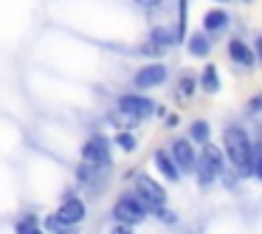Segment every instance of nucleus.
Wrapping results in <instances>:
<instances>
[{
    "mask_svg": "<svg viewBox=\"0 0 262 234\" xmlns=\"http://www.w3.org/2000/svg\"><path fill=\"white\" fill-rule=\"evenodd\" d=\"M200 88H203L206 93H217L220 91V74H217V65H206L203 74H200Z\"/></svg>",
    "mask_w": 262,
    "mask_h": 234,
    "instance_id": "2eb2a0df",
    "label": "nucleus"
},
{
    "mask_svg": "<svg viewBox=\"0 0 262 234\" xmlns=\"http://www.w3.org/2000/svg\"><path fill=\"white\" fill-rule=\"evenodd\" d=\"M31 234H46V231H40V228H34V231H31Z\"/></svg>",
    "mask_w": 262,
    "mask_h": 234,
    "instance_id": "cd10ccee",
    "label": "nucleus"
},
{
    "mask_svg": "<svg viewBox=\"0 0 262 234\" xmlns=\"http://www.w3.org/2000/svg\"><path fill=\"white\" fill-rule=\"evenodd\" d=\"M245 108H248V113H262V93L259 96H251L248 102H245Z\"/></svg>",
    "mask_w": 262,
    "mask_h": 234,
    "instance_id": "4be33fe9",
    "label": "nucleus"
},
{
    "mask_svg": "<svg viewBox=\"0 0 262 234\" xmlns=\"http://www.w3.org/2000/svg\"><path fill=\"white\" fill-rule=\"evenodd\" d=\"M57 234H76V228H68V226H62V228H59Z\"/></svg>",
    "mask_w": 262,
    "mask_h": 234,
    "instance_id": "a878e982",
    "label": "nucleus"
},
{
    "mask_svg": "<svg viewBox=\"0 0 262 234\" xmlns=\"http://www.w3.org/2000/svg\"><path fill=\"white\" fill-rule=\"evenodd\" d=\"M254 175H256V178H259V181H262V155H259V158H256V164H254Z\"/></svg>",
    "mask_w": 262,
    "mask_h": 234,
    "instance_id": "b1692460",
    "label": "nucleus"
},
{
    "mask_svg": "<svg viewBox=\"0 0 262 234\" xmlns=\"http://www.w3.org/2000/svg\"><path fill=\"white\" fill-rule=\"evenodd\" d=\"M178 40L186 37V14H189V0H178Z\"/></svg>",
    "mask_w": 262,
    "mask_h": 234,
    "instance_id": "a211bd4d",
    "label": "nucleus"
},
{
    "mask_svg": "<svg viewBox=\"0 0 262 234\" xmlns=\"http://www.w3.org/2000/svg\"><path fill=\"white\" fill-rule=\"evenodd\" d=\"M217 3H223V0H217Z\"/></svg>",
    "mask_w": 262,
    "mask_h": 234,
    "instance_id": "c85d7f7f",
    "label": "nucleus"
},
{
    "mask_svg": "<svg viewBox=\"0 0 262 234\" xmlns=\"http://www.w3.org/2000/svg\"><path fill=\"white\" fill-rule=\"evenodd\" d=\"M110 234H133V226H124V223H116V226L110 228Z\"/></svg>",
    "mask_w": 262,
    "mask_h": 234,
    "instance_id": "5701e85b",
    "label": "nucleus"
},
{
    "mask_svg": "<svg viewBox=\"0 0 262 234\" xmlns=\"http://www.w3.org/2000/svg\"><path fill=\"white\" fill-rule=\"evenodd\" d=\"M223 144H226V155L231 158V164L243 172L245 178L254 175V144H251L248 133L243 130L239 124H228L226 127V136H223Z\"/></svg>",
    "mask_w": 262,
    "mask_h": 234,
    "instance_id": "f257e3e1",
    "label": "nucleus"
},
{
    "mask_svg": "<svg viewBox=\"0 0 262 234\" xmlns=\"http://www.w3.org/2000/svg\"><path fill=\"white\" fill-rule=\"evenodd\" d=\"M169 153H172V158H175V164H178V169H181V172H194V169H198V158H200V155L194 153V147H192L189 138H175L172 147H169Z\"/></svg>",
    "mask_w": 262,
    "mask_h": 234,
    "instance_id": "6e6552de",
    "label": "nucleus"
},
{
    "mask_svg": "<svg viewBox=\"0 0 262 234\" xmlns=\"http://www.w3.org/2000/svg\"><path fill=\"white\" fill-rule=\"evenodd\" d=\"M119 110L138 121V119H149L152 113H158V104L147 96H138V93H124V96L119 99Z\"/></svg>",
    "mask_w": 262,
    "mask_h": 234,
    "instance_id": "39448f33",
    "label": "nucleus"
},
{
    "mask_svg": "<svg viewBox=\"0 0 262 234\" xmlns=\"http://www.w3.org/2000/svg\"><path fill=\"white\" fill-rule=\"evenodd\" d=\"M198 85H200V82L194 79V76L183 74L181 79H178V93H181V96H186V99H189V96H192L194 91H198Z\"/></svg>",
    "mask_w": 262,
    "mask_h": 234,
    "instance_id": "f3484780",
    "label": "nucleus"
},
{
    "mask_svg": "<svg viewBox=\"0 0 262 234\" xmlns=\"http://www.w3.org/2000/svg\"><path fill=\"white\" fill-rule=\"evenodd\" d=\"M17 234H31L34 228H40V223H37V217H23V220H17Z\"/></svg>",
    "mask_w": 262,
    "mask_h": 234,
    "instance_id": "aec40b11",
    "label": "nucleus"
},
{
    "mask_svg": "<svg viewBox=\"0 0 262 234\" xmlns=\"http://www.w3.org/2000/svg\"><path fill=\"white\" fill-rule=\"evenodd\" d=\"M116 144H119L124 153H133V150H136V138H133L127 130H119V133H116Z\"/></svg>",
    "mask_w": 262,
    "mask_h": 234,
    "instance_id": "6ab92c4d",
    "label": "nucleus"
},
{
    "mask_svg": "<svg viewBox=\"0 0 262 234\" xmlns=\"http://www.w3.org/2000/svg\"><path fill=\"white\" fill-rule=\"evenodd\" d=\"M147 206L141 203V198L138 195H121L119 200L113 203V220L116 223H124V226H138V223H144V217H147Z\"/></svg>",
    "mask_w": 262,
    "mask_h": 234,
    "instance_id": "7ed1b4c3",
    "label": "nucleus"
},
{
    "mask_svg": "<svg viewBox=\"0 0 262 234\" xmlns=\"http://www.w3.org/2000/svg\"><path fill=\"white\" fill-rule=\"evenodd\" d=\"M186 48H189V54H192V57H209V51H211L209 34H206V31H198V34H192V37L186 40Z\"/></svg>",
    "mask_w": 262,
    "mask_h": 234,
    "instance_id": "f8f14e48",
    "label": "nucleus"
},
{
    "mask_svg": "<svg viewBox=\"0 0 262 234\" xmlns=\"http://www.w3.org/2000/svg\"><path fill=\"white\" fill-rule=\"evenodd\" d=\"M85 215H88L85 203H82L79 198H68V200H62V206H59V211H57V220L62 223V226L74 228V226H79V223L85 220Z\"/></svg>",
    "mask_w": 262,
    "mask_h": 234,
    "instance_id": "1a4fd4ad",
    "label": "nucleus"
},
{
    "mask_svg": "<svg viewBox=\"0 0 262 234\" xmlns=\"http://www.w3.org/2000/svg\"><path fill=\"white\" fill-rule=\"evenodd\" d=\"M209 138H211V127H209V121L198 119V121H192V124H189V141L209 144Z\"/></svg>",
    "mask_w": 262,
    "mask_h": 234,
    "instance_id": "dca6fc26",
    "label": "nucleus"
},
{
    "mask_svg": "<svg viewBox=\"0 0 262 234\" xmlns=\"http://www.w3.org/2000/svg\"><path fill=\"white\" fill-rule=\"evenodd\" d=\"M256 59H259V62H262V34L256 37Z\"/></svg>",
    "mask_w": 262,
    "mask_h": 234,
    "instance_id": "393cba45",
    "label": "nucleus"
},
{
    "mask_svg": "<svg viewBox=\"0 0 262 234\" xmlns=\"http://www.w3.org/2000/svg\"><path fill=\"white\" fill-rule=\"evenodd\" d=\"M82 161L91 166H110V141L104 136H93L82 147Z\"/></svg>",
    "mask_w": 262,
    "mask_h": 234,
    "instance_id": "423d86ee",
    "label": "nucleus"
},
{
    "mask_svg": "<svg viewBox=\"0 0 262 234\" xmlns=\"http://www.w3.org/2000/svg\"><path fill=\"white\" fill-rule=\"evenodd\" d=\"M194 172H198L200 189H209L211 183L223 175V153L217 147H211V144H206V150L200 153V158H198V169Z\"/></svg>",
    "mask_w": 262,
    "mask_h": 234,
    "instance_id": "f03ea898",
    "label": "nucleus"
},
{
    "mask_svg": "<svg viewBox=\"0 0 262 234\" xmlns=\"http://www.w3.org/2000/svg\"><path fill=\"white\" fill-rule=\"evenodd\" d=\"M228 23V14L223 12V9H211V12L203 14V29L209 31V34H214V31H223Z\"/></svg>",
    "mask_w": 262,
    "mask_h": 234,
    "instance_id": "ddd939ff",
    "label": "nucleus"
},
{
    "mask_svg": "<svg viewBox=\"0 0 262 234\" xmlns=\"http://www.w3.org/2000/svg\"><path fill=\"white\" fill-rule=\"evenodd\" d=\"M152 164L158 166V172H161V175H164L169 183H178V181H181V169H178V164H175V158H172V153H166V150H155Z\"/></svg>",
    "mask_w": 262,
    "mask_h": 234,
    "instance_id": "9d476101",
    "label": "nucleus"
},
{
    "mask_svg": "<svg viewBox=\"0 0 262 234\" xmlns=\"http://www.w3.org/2000/svg\"><path fill=\"white\" fill-rule=\"evenodd\" d=\"M226 51H228V57H231V62L243 65V68H254V59H256L254 51H251V48L245 46L239 37H231V40H228Z\"/></svg>",
    "mask_w": 262,
    "mask_h": 234,
    "instance_id": "9b49d317",
    "label": "nucleus"
},
{
    "mask_svg": "<svg viewBox=\"0 0 262 234\" xmlns=\"http://www.w3.org/2000/svg\"><path fill=\"white\" fill-rule=\"evenodd\" d=\"M136 3H141V6H155L158 0H136Z\"/></svg>",
    "mask_w": 262,
    "mask_h": 234,
    "instance_id": "bb28decb",
    "label": "nucleus"
},
{
    "mask_svg": "<svg viewBox=\"0 0 262 234\" xmlns=\"http://www.w3.org/2000/svg\"><path fill=\"white\" fill-rule=\"evenodd\" d=\"M136 195L141 198V203L147 206V209L158 211V209H166V192L161 183H155L149 175H136Z\"/></svg>",
    "mask_w": 262,
    "mask_h": 234,
    "instance_id": "20e7f679",
    "label": "nucleus"
},
{
    "mask_svg": "<svg viewBox=\"0 0 262 234\" xmlns=\"http://www.w3.org/2000/svg\"><path fill=\"white\" fill-rule=\"evenodd\" d=\"M178 42V37L172 34L169 29H164V26H155L152 31H149V46H155V48H169V46H175Z\"/></svg>",
    "mask_w": 262,
    "mask_h": 234,
    "instance_id": "4468645a",
    "label": "nucleus"
},
{
    "mask_svg": "<svg viewBox=\"0 0 262 234\" xmlns=\"http://www.w3.org/2000/svg\"><path fill=\"white\" fill-rule=\"evenodd\" d=\"M155 215H158V220L166 223V226H175V223H178V215H175V211H169V209H158Z\"/></svg>",
    "mask_w": 262,
    "mask_h": 234,
    "instance_id": "412c9836",
    "label": "nucleus"
},
{
    "mask_svg": "<svg viewBox=\"0 0 262 234\" xmlns=\"http://www.w3.org/2000/svg\"><path fill=\"white\" fill-rule=\"evenodd\" d=\"M166 76H169L166 65H161V62H149V65H144V68H138V71H136V76H133V85H136L138 91H149V88L164 85Z\"/></svg>",
    "mask_w": 262,
    "mask_h": 234,
    "instance_id": "0eeeda50",
    "label": "nucleus"
}]
</instances>
